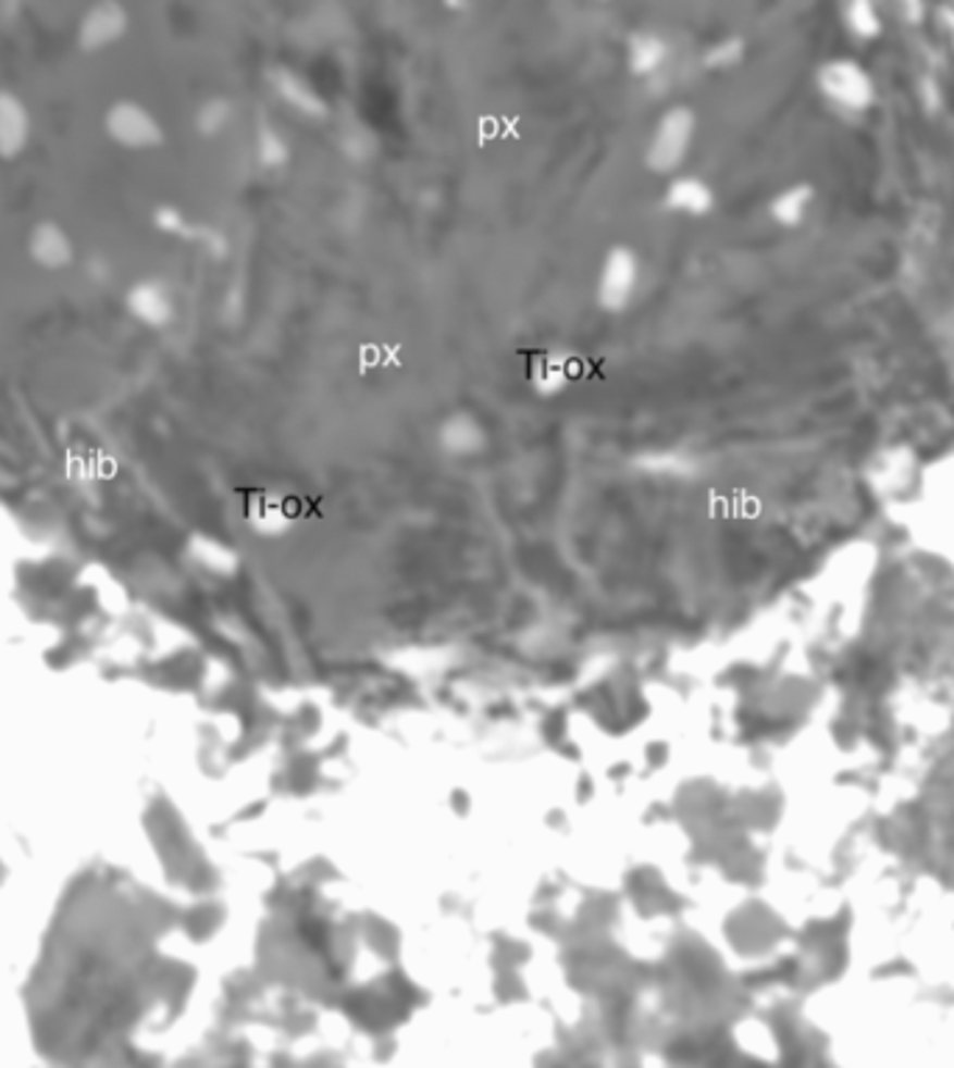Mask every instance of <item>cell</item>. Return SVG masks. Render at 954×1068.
Masks as SVG:
<instances>
[{"label":"cell","instance_id":"6da1fadb","mask_svg":"<svg viewBox=\"0 0 954 1068\" xmlns=\"http://www.w3.org/2000/svg\"><path fill=\"white\" fill-rule=\"evenodd\" d=\"M645 288V263L631 246H611L603 254L595 280V305L606 315H622L634 308Z\"/></svg>","mask_w":954,"mask_h":1068},{"label":"cell","instance_id":"7a4b0ae2","mask_svg":"<svg viewBox=\"0 0 954 1068\" xmlns=\"http://www.w3.org/2000/svg\"><path fill=\"white\" fill-rule=\"evenodd\" d=\"M695 142V115L686 107L661 112L645 142V167L654 176H676Z\"/></svg>","mask_w":954,"mask_h":1068},{"label":"cell","instance_id":"3957f363","mask_svg":"<svg viewBox=\"0 0 954 1068\" xmlns=\"http://www.w3.org/2000/svg\"><path fill=\"white\" fill-rule=\"evenodd\" d=\"M572 380H575V358L567 349H558V346L542 349L533 358L531 372H528L531 390L542 399L561 397L563 390L572 385Z\"/></svg>","mask_w":954,"mask_h":1068},{"label":"cell","instance_id":"277c9868","mask_svg":"<svg viewBox=\"0 0 954 1068\" xmlns=\"http://www.w3.org/2000/svg\"><path fill=\"white\" fill-rule=\"evenodd\" d=\"M274 92L290 109V115H296L299 121L321 123L330 117L327 98L315 90V84L310 78L299 76V73H280L274 82Z\"/></svg>","mask_w":954,"mask_h":1068},{"label":"cell","instance_id":"5b68a950","mask_svg":"<svg viewBox=\"0 0 954 1068\" xmlns=\"http://www.w3.org/2000/svg\"><path fill=\"white\" fill-rule=\"evenodd\" d=\"M661 204H665V210L673 212V215L695 218L704 215L711 207V193L698 176H681V173H676L667 182L665 193H661Z\"/></svg>","mask_w":954,"mask_h":1068},{"label":"cell","instance_id":"8992f818","mask_svg":"<svg viewBox=\"0 0 954 1068\" xmlns=\"http://www.w3.org/2000/svg\"><path fill=\"white\" fill-rule=\"evenodd\" d=\"M628 71L640 82H654L667 71V42L659 37H640L628 51Z\"/></svg>","mask_w":954,"mask_h":1068},{"label":"cell","instance_id":"52a82bcc","mask_svg":"<svg viewBox=\"0 0 954 1068\" xmlns=\"http://www.w3.org/2000/svg\"><path fill=\"white\" fill-rule=\"evenodd\" d=\"M438 435H442L444 449H449V452L455 455H467V452H474V449H481L483 424L478 422L472 413H463L461 410V413H453L449 419H444Z\"/></svg>","mask_w":954,"mask_h":1068},{"label":"cell","instance_id":"ba28073f","mask_svg":"<svg viewBox=\"0 0 954 1068\" xmlns=\"http://www.w3.org/2000/svg\"><path fill=\"white\" fill-rule=\"evenodd\" d=\"M255 154L257 162L265 167V171H282L285 165H290L294 160V146L280 128L271 126V123H263L260 132L255 137Z\"/></svg>","mask_w":954,"mask_h":1068}]
</instances>
